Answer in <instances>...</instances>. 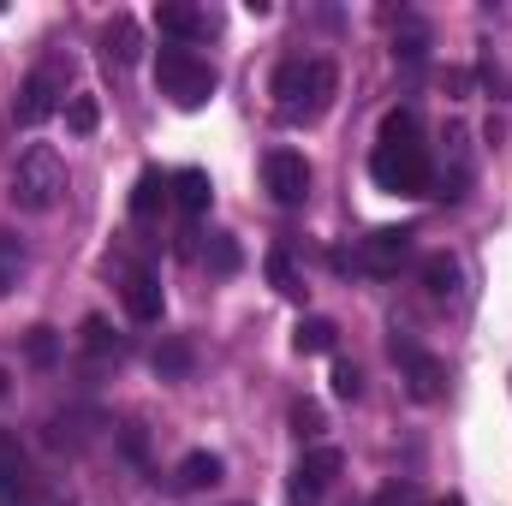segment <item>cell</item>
Segmentation results:
<instances>
[{"label": "cell", "mask_w": 512, "mask_h": 506, "mask_svg": "<svg viewBox=\"0 0 512 506\" xmlns=\"http://www.w3.org/2000/svg\"><path fill=\"white\" fill-rule=\"evenodd\" d=\"M268 280H274L280 298H304V280H298V268H292L286 251H268Z\"/></svg>", "instance_id": "7402d4cb"}, {"label": "cell", "mask_w": 512, "mask_h": 506, "mask_svg": "<svg viewBox=\"0 0 512 506\" xmlns=\"http://www.w3.org/2000/svg\"><path fill=\"white\" fill-rule=\"evenodd\" d=\"M167 197H173V179L149 167V173H137V191H131V215H137V221H149V215H155Z\"/></svg>", "instance_id": "2e32d148"}, {"label": "cell", "mask_w": 512, "mask_h": 506, "mask_svg": "<svg viewBox=\"0 0 512 506\" xmlns=\"http://www.w3.org/2000/svg\"><path fill=\"white\" fill-rule=\"evenodd\" d=\"M155 90L173 102V108H203L209 96H215V72H209V60L203 54H191V48H161L155 54Z\"/></svg>", "instance_id": "7a4b0ae2"}, {"label": "cell", "mask_w": 512, "mask_h": 506, "mask_svg": "<svg viewBox=\"0 0 512 506\" xmlns=\"http://www.w3.org/2000/svg\"><path fill=\"white\" fill-rule=\"evenodd\" d=\"M423 286H429V298H453L459 292V262L453 256H423Z\"/></svg>", "instance_id": "e0dca14e"}, {"label": "cell", "mask_w": 512, "mask_h": 506, "mask_svg": "<svg viewBox=\"0 0 512 506\" xmlns=\"http://www.w3.org/2000/svg\"><path fill=\"white\" fill-rule=\"evenodd\" d=\"M393 364H399V370H405V381H411V399L435 405V399L447 393V364H441V358H429L423 346H411L405 334H393Z\"/></svg>", "instance_id": "5b68a950"}, {"label": "cell", "mask_w": 512, "mask_h": 506, "mask_svg": "<svg viewBox=\"0 0 512 506\" xmlns=\"http://www.w3.org/2000/svg\"><path fill=\"white\" fill-rule=\"evenodd\" d=\"M441 506H465V501H459V495H447V501H441Z\"/></svg>", "instance_id": "4dcf8cb0"}, {"label": "cell", "mask_w": 512, "mask_h": 506, "mask_svg": "<svg viewBox=\"0 0 512 506\" xmlns=\"http://www.w3.org/2000/svg\"><path fill=\"white\" fill-rule=\"evenodd\" d=\"M0 393H6V370H0Z\"/></svg>", "instance_id": "1f68e13d"}, {"label": "cell", "mask_w": 512, "mask_h": 506, "mask_svg": "<svg viewBox=\"0 0 512 506\" xmlns=\"http://www.w3.org/2000/svg\"><path fill=\"white\" fill-rule=\"evenodd\" d=\"M292 435H298V441H316V435H322V411H316V405H298V411H292Z\"/></svg>", "instance_id": "4316f807"}, {"label": "cell", "mask_w": 512, "mask_h": 506, "mask_svg": "<svg viewBox=\"0 0 512 506\" xmlns=\"http://www.w3.org/2000/svg\"><path fill=\"white\" fill-rule=\"evenodd\" d=\"M340 477V453L334 447H310L292 471V489H286V506H322L328 483Z\"/></svg>", "instance_id": "8992f818"}, {"label": "cell", "mask_w": 512, "mask_h": 506, "mask_svg": "<svg viewBox=\"0 0 512 506\" xmlns=\"http://www.w3.org/2000/svg\"><path fill=\"white\" fill-rule=\"evenodd\" d=\"M155 376L161 381H185L191 376V346H185V340H161V352H155Z\"/></svg>", "instance_id": "d6986e66"}, {"label": "cell", "mask_w": 512, "mask_h": 506, "mask_svg": "<svg viewBox=\"0 0 512 506\" xmlns=\"http://www.w3.org/2000/svg\"><path fill=\"white\" fill-rule=\"evenodd\" d=\"M334 84H340L334 60H286L268 90H274V108H280L286 120H316V114H328Z\"/></svg>", "instance_id": "6da1fadb"}, {"label": "cell", "mask_w": 512, "mask_h": 506, "mask_svg": "<svg viewBox=\"0 0 512 506\" xmlns=\"http://www.w3.org/2000/svg\"><path fill=\"white\" fill-rule=\"evenodd\" d=\"M30 495V465H24V447L18 435L0 429V506H18Z\"/></svg>", "instance_id": "8fae6325"}, {"label": "cell", "mask_w": 512, "mask_h": 506, "mask_svg": "<svg viewBox=\"0 0 512 506\" xmlns=\"http://www.w3.org/2000/svg\"><path fill=\"white\" fill-rule=\"evenodd\" d=\"M382 143H417V114L411 108H393L382 120Z\"/></svg>", "instance_id": "cb8c5ba5"}, {"label": "cell", "mask_w": 512, "mask_h": 506, "mask_svg": "<svg viewBox=\"0 0 512 506\" xmlns=\"http://www.w3.org/2000/svg\"><path fill=\"white\" fill-rule=\"evenodd\" d=\"M30 358L36 364H54V328H30Z\"/></svg>", "instance_id": "f1b7e54d"}, {"label": "cell", "mask_w": 512, "mask_h": 506, "mask_svg": "<svg viewBox=\"0 0 512 506\" xmlns=\"http://www.w3.org/2000/svg\"><path fill=\"white\" fill-rule=\"evenodd\" d=\"M376 506H429V501H423L417 483H387L382 495H376Z\"/></svg>", "instance_id": "d4e9b609"}, {"label": "cell", "mask_w": 512, "mask_h": 506, "mask_svg": "<svg viewBox=\"0 0 512 506\" xmlns=\"http://www.w3.org/2000/svg\"><path fill=\"white\" fill-rule=\"evenodd\" d=\"M411 256V233L405 227H376L370 239H364V251H358V268L364 274H399V262Z\"/></svg>", "instance_id": "9c48e42d"}, {"label": "cell", "mask_w": 512, "mask_h": 506, "mask_svg": "<svg viewBox=\"0 0 512 506\" xmlns=\"http://www.w3.org/2000/svg\"><path fill=\"white\" fill-rule=\"evenodd\" d=\"M262 185H268V197H274L280 209H298V203L310 197V167H304V155L274 149V155L262 161Z\"/></svg>", "instance_id": "52a82bcc"}, {"label": "cell", "mask_w": 512, "mask_h": 506, "mask_svg": "<svg viewBox=\"0 0 512 506\" xmlns=\"http://www.w3.org/2000/svg\"><path fill=\"white\" fill-rule=\"evenodd\" d=\"M60 96H66L60 66H36V72L24 78V90H18V126H42V120L60 108Z\"/></svg>", "instance_id": "ba28073f"}, {"label": "cell", "mask_w": 512, "mask_h": 506, "mask_svg": "<svg viewBox=\"0 0 512 506\" xmlns=\"http://www.w3.org/2000/svg\"><path fill=\"white\" fill-rule=\"evenodd\" d=\"M155 24H161V36H179V42H197V36L215 30V18H209L203 6H179V0H167V6L155 12Z\"/></svg>", "instance_id": "7c38bea8"}, {"label": "cell", "mask_w": 512, "mask_h": 506, "mask_svg": "<svg viewBox=\"0 0 512 506\" xmlns=\"http://www.w3.org/2000/svg\"><path fill=\"white\" fill-rule=\"evenodd\" d=\"M370 179L382 185L387 197H423V191L435 185L429 149H423V143H376V155H370Z\"/></svg>", "instance_id": "277c9868"}, {"label": "cell", "mask_w": 512, "mask_h": 506, "mask_svg": "<svg viewBox=\"0 0 512 506\" xmlns=\"http://www.w3.org/2000/svg\"><path fill=\"white\" fill-rule=\"evenodd\" d=\"M120 298H126L131 322H161V280L149 268H126L120 274Z\"/></svg>", "instance_id": "30bf717a"}, {"label": "cell", "mask_w": 512, "mask_h": 506, "mask_svg": "<svg viewBox=\"0 0 512 506\" xmlns=\"http://www.w3.org/2000/svg\"><path fill=\"white\" fill-rule=\"evenodd\" d=\"M84 352H90V358H120V352H126V340H120L102 316H90V322H84Z\"/></svg>", "instance_id": "ffe728a7"}, {"label": "cell", "mask_w": 512, "mask_h": 506, "mask_svg": "<svg viewBox=\"0 0 512 506\" xmlns=\"http://www.w3.org/2000/svg\"><path fill=\"white\" fill-rule=\"evenodd\" d=\"M221 477H227L221 453H185V459H179V471H173V483H179L185 495H197V489H215Z\"/></svg>", "instance_id": "4fadbf2b"}, {"label": "cell", "mask_w": 512, "mask_h": 506, "mask_svg": "<svg viewBox=\"0 0 512 506\" xmlns=\"http://www.w3.org/2000/svg\"><path fill=\"white\" fill-rule=\"evenodd\" d=\"M96 126H102V102H96V96H66V131L90 137Z\"/></svg>", "instance_id": "44dd1931"}, {"label": "cell", "mask_w": 512, "mask_h": 506, "mask_svg": "<svg viewBox=\"0 0 512 506\" xmlns=\"http://www.w3.org/2000/svg\"><path fill=\"white\" fill-rule=\"evenodd\" d=\"M334 393H340V399H358V393H364L358 364H334Z\"/></svg>", "instance_id": "83f0119b"}, {"label": "cell", "mask_w": 512, "mask_h": 506, "mask_svg": "<svg viewBox=\"0 0 512 506\" xmlns=\"http://www.w3.org/2000/svg\"><path fill=\"white\" fill-rule=\"evenodd\" d=\"M209 197H215V185H209L203 167H179V173H173V203H179L185 215H203Z\"/></svg>", "instance_id": "9a60e30c"}, {"label": "cell", "mask_w": 512, "mask_h": 506, "mask_svg": "<svg viewBox=\"0 0 512 506\" xmlns=\"http://www.w3.org/2000/svg\"><path fill=\"white\" fill-rule=\"evenodd\" d=\"M18 268H24V245H18V233H0V298L18 286Z\"/></svg>", "instance_id": "603a6c76"}, {"label": "cell", "mask_w": 512, "mask_h": 506, "mask_svg": "<svg viewBox=\"0 0 512 506\" xmlns=\"http://www.w3.org/2000/svg\"><path fill=\"white\" fill-rule=\"evenodd\" d=\"M292 346L310 352V358H316V352H334V322H328V316H304V322L292 328Z\"/></svg>", "instance_id": "ac0fdd59"}, {"label": "cell", "mask_w": 512, "mask_h": 506, "mask_svg": "<svg viewBox=\"0 0 512 506\" xmlns=\"http://www.w3.org/2000/svg\"><path fill=\"white\" fill-rule=\"evenodd\" d=\"M209 262H215L221 274H233V268H239V245H233L227 233H215V239H209Z\"/></svg>", "instance_id": "484cf974"}, {"label": "cell", "mask_w": 512, "mask_h": 506, "mask_svg": "<svg viewBox=\"0 0 512 506\" xmlns=\"http://www.w3.org/2000/svg\"><path fill=\"white\" fill-rule=\"evenodd\" d=\"M60 197H66V161H60L48 143H30L24 161H18V173H12V203L30 209V215H42V209H54Z\"/></svg>", "instance_id": "3957f363"}, {"label": "cell", "mask_w": 512, "mask_h": 506, "mask_svg": "<svg viewBox=\"0 0 512 506\" xmlns=\"http://www.w3.org/2000/svg\"><path fill=\"white\" fill-rule=\"evenodd\" d=\"M102 54H108V66H137V54H143V30H137V18H114L108 24V36H102Z\"/></svg>", "instance_id": "5bb4252c"}, {"label": "cell", "mask_w": 512, "mask_h": 506, "mask_svg": "<svg viewBox=\"0 0 512 506\" xmlns=\"http://www.w3.org/2000/svg\"><path fill=\"white\" fill-rule=\"evenodd\" d=\"M441 90H447L453 102H465V96H471V72H459V66H453V72L441 78Z\"/></svg>", "instance_id": "f546056e"}]
</instances>
